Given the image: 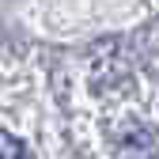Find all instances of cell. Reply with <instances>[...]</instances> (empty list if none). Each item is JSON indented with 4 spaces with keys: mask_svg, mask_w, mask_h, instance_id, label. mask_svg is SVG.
Here are the masks:
<instances>
[{
    "mask_svg": "<svg viewBox=\"0 0 159 159\" xmlns=\"http://www.w3.org/2000/svg\"><path fill=\"white\" fill-rule=\"evenodd\" d=\"M0 159H30L27 144L19 140V136H11L8 129H0Z\"/></svg>",
    "mask_w": 159,
    "mask_h": 159,
    "instance_id": "6da1fadb",
    "label": "cell"
}]
</instances>
